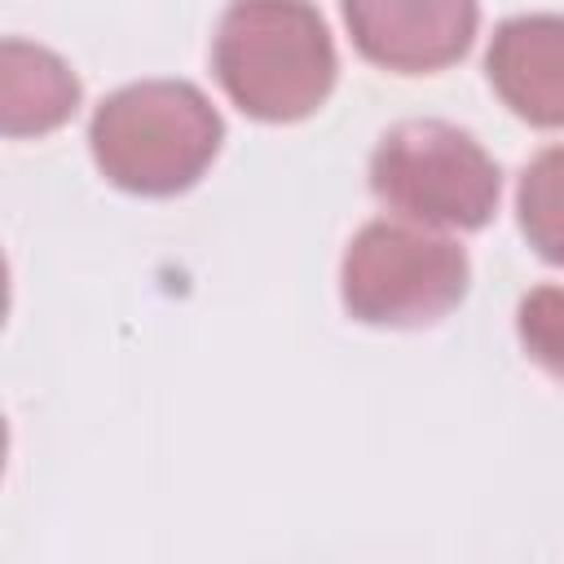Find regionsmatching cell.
Wrapping results in <instances>:
<instances>
[{"label": "cell", "instance_id": "6da1fadb", "mask_svg": "<svg viewBox=\"0 0 564 564\" xmlns=\"http://www.w3.org/2000/svg\"><path fill=\"white\" fill-rule=\"evenodd\" d=\"M225 123L203 88L185 79H141L110 93L88 123L93 163L128 194L167 198L189 189L216 159Z\"/></svg>", "mask_w": 564, "mask_h": 564}, {"label": "cell", "instance_id": "7a4b0ae2", "mask_svg": "<svg viewBox=\"0 0 564 564\" xmlns=\"http://www.w3.org/2000/svg\"><path fill=\"white\" fill-rule=\"evenodd\" d=\"M212 70L238 110L291 123L335 88V44L308 4H234L216 26Z\"/></svg>", "mask_w": 564, "mask_h": 564}, {"label": "cell", "instance_id": "3957f363", "mask_svg": "<svg viewBox=\"0 0 564 564\" xmlns=\"http://www.w3.org/2000/svg\"><path fill=\"white\" fill-rule=\"evenodd\" d=\"M370 189L423 229H480L498 207V163L445 119H405L370 154Z\"/></svg>", "mask_w": 564, "mask_h": 564}, {"label": "cell", "instance_id": "277c9868", "mask_svg": "<svg viewBox=\"0 0 564 564\" xmlns=\"http://www.w3.org/2000/svg\"><path fill=\"white\" fill-rule=\"evenodd\" d=\"M467 251L423 225L370 220L344 251L339 295L366 326H427L467 295Z\"/></svg>", "mask_w": 564, "mask_h": 564}, {"label": "cell", "instance_id": "5b68a950", "mask_svg": "<svg viewBox=\"0 0 564 564\" xmlns=\"http://www.w3.org/2000/svg\"><path fill=\"white\" fill-rule=\"evenodd\" d=\"M476 4L463 0H357L344 4L352 44L388 70L423 75L458 62L476 35Z\"/></svg>", "mask_w": 564, "mask_h": 564}, {"label": "cell", "instance_id": "8992f818", "mask_svg": "<svg viewBox=\"0 0 564 564\" xmlns=\"http://www.w3.org/2000/svg\"><path fill=\"white\" fill-rule=\"evenodd\" d=\"M494 93L533 128H564V18H507L485 53Z\"/></svg>", "mask_w": 564, "mask_h": 564}, {"label": "cell", "instance_id": "52a82bcc", "mask_svg": "<svg viewBox=\"0 0 564 564\" xmlns=\"http://www.w3.org/2000/svg\"><path fill=\"white\" fill-rule=\"evenodd\" d=\"M79 106L75 70L26 40L0 44V128L4 137H40L66 123Z\"/></svg>", "mask_w": 564, "mask_h": 564}, {"label": "cell", "instance_id": "ba28073f", "mask_svg": "<svg viewBox=\"0 0 564 564\" xmlns=\"http://www.w3.org/2000/svg\"><path fill=\"white\" fill-rule=\"evenodd\" d=\"M516 212L529 247L542 260L564 264V145L542 150L524 167L516 189Z\"/></svg>", "mask_w": 564, "mask_h": 564}, {"label": "cell", "instance_id": "9c48e42d", "mask_svg": "<svg viewBox=\"0 0 564 564\" xmlns=\"http://www.w3.org/2000/svg\"><path fill=\"white\" fill-rule=\"evenodd\" d=\"M516 335L546 375L564 383V286H538L516 308Z\"/></svg>", "mask_w": 564, "mask_h": 564}]
</instances>
